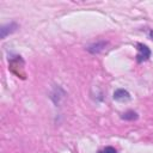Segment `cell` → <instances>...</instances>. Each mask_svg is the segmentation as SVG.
I'll return each mask as SVG.
<instances>
[{
    "mask_svg": "<svg viewBox=\"0 0 153 153\" xmlns=\"http://www.w3.org/2000/svg\"><path fill=\"white\" fill-rule=\"evenodd\" d=\"M136 50H137V54H136L135 59H136L137 63H142V62H146L149 60L152 51L148 48V45H146L143 43H136Z\"/></svg>",
    "mask_w": 153,
    "mask_h": 153,
    "instance_id": "cell-1",
    "label": "cell"
},
{
    "mask_svg": "<svg viewBox=\"0 0 153 153\" xmlns=\"http://www.w3.org/2000/svg\"><path fill=\"white\" fill-rule=\"evenodd\" d=\"M18 29H19V25H18V23H16V22H10V23L4 24V25L0 27L1 39H5L8 35H12V33L16 32Z\"/></svg>",
    "mask_w": 153,
    "mask_h": 153,
    "instance_id": "cell-2",
    "label": "cell"
},
{
    "mask_svg": "<svg viewBox=\"0 0 153 153\" xmlns=\"http://www.w3.org/2000/svg\"><path fill=\"white\" fill-rule=\"evenodd\" d=\"M106 45H108V41L102 39V41H97V42H94V43L88 44V45L86 47V50H87L90 54H99V53H102V51L105 49Z\"/></svg>",
    "mask_w": 153,
    "mask_h": 153,
    "instance_id": "cell-3",
    "label": "cell"
},
{
    "mask_svg": "<svg viewBox=\"0 0 153 153\" xmlns=\"http://www.w3.org/2000/svg\"><path fill=\"white\" fill-rule=\"evenodd\" d=\"M112 98L116 102H128L131 99V96L126 88H117L114 91Z\"/></svg>",
    "mask_w": 153,
    "mask_h": 153,
    "instance_id": "cell-4",
    "label": "cell"
},
{
    "mask_svg": "<svg viewBox=\"0 0 153 153\" xmlns=\"http://www.w3.org/2000/svg\"><path fill=\"white\" fill-rule=\"evenodd\" d=\"M65 94H66V92H65L60 86H56V87L51 91L49 98L53 100V103L55 104V106H59L60 103H61V99L65 97Z\"/></svg>",
    "mask_w": 153,
    "mask_h": 153,
    "instance_id": "cell-5",
    "label": "cell"
},
{
    "mask_svg": "<svg viewBox=\"0 0 153 153\" xmlns=\"http://www.w3.org/2000/svg\"><path fill=\"white\" fill-rule=\"evenodd\" d=\"M139 118V114L134 110H127L121 115V120L123 121H136Z\"/></svg>",
    "mask_w": 153,
    "mask_h": 153,
    "instance_id": "cell-6",
    "label": "cell"
},
{
    "mask_svg": "<svg viewBox=\"0 0 153 153\" xmlns=\"http://www.w3.org/2000/svg\"><path fill=\"white\" fill-rule=\"evenodd\" d=\"M97 153H117V149L112 146H106V147L102 148L100 151H98Z\"/></svg>",
    "mask_w": 153,
    "mask_h": 153,
    "instance_id": "cell-7",
    "label": "cell"
},
{
    "mask_svg": "<svg viewBox=\"0 0 153 153\" xmlns=\"http://www.w3.org/2000/svg\"><path fill=\"white\" fill-rule=\"evenodd\" d=\"M147 33H148V38H149V39L153 42V29H149Z\"/></svg>",
    "mask_w": 153,
    "mask_h": 153,
    "instance_id": "cell-8",
    "label": "cell"
}]
</instances>
